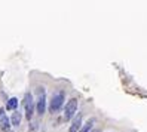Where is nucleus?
Segmentation results:
<instances>
[{"instance_id":"nucleus-8","label":"nucleus","mask_w":147,"mask_h":132,"mask_svg":"<svg viewBox=\"0 0 147 132\" xmlns=\"http://www.w3.org/2000/svg\"><path fill=\"white\" fill-rule=\"evenodd\" d=\"M94 122H95V119H94V117H92V119H89V120H88V122H86L85 125H83V128H80V131H79V132H89V131L92 129Z\"/></svg>"},{"instance_id":"nucleus-2","label":"nucleus","mask_w":147,"mask_h":132,"mask_svg":"<svg viewBox=\"0 0 147 132\" xmlns=\"http://www.w3.org/2000/svg\"><path fill=\"white\" fill-rule=\"evenodd\" d=\"M64 104V94L59 92V94H55L52 96V100H51V105H49V110L51 113H57L59 108L63 107Z\"/></svg>"},{"instance_id":"nucleus-3","label":"nucleus","mask_w":147,"mask_h":132,"mask_svg":"<svg viewBox=\"0 0 147 132\" xmlns=\"http://www.w3.org/2000/svg\"><path fill=\"white\" fill-rule=\"evenodd\" d=\"M76 108H77V100L71 98L70 101L67 102L65 108H64V120H71V117L74 116V113H76Z\"/></svg>"},{"instance_id":"nucleus-9","label":"nucleus","mask_w":147,"mask_h":132,"mask_svg":"<svg viewBox=\"0 0 147 132\" xmlns=\"http://www.w3.org/2000/svg\"><path fill=\"white\" fill-rule=\"evenodd\" d=\"M16 107H18V100H16V98H11L9 101H7V104H6L7 110H15Z\"/></svg>"},{"instance_id":"nucleus-7","label":"nucleus","mask_w":147,"mask_h":132,"mask_svg":"<svg viewBox=\"0 0 147 132\" xmlns=\"http://www.w3.org/2000/svg\"><path fill=\"white\" fill-rule=\"evenodd\" d=\"M21 113L20 111H13V114H12V117H11V125H13V126H20V123H21Z\"/></svg>"},{"instance_id":"nucleus-6","label":"nucleus","mask_w":147,"mask_h":132,"mask_svg":"<svg viewBox=\"0 0 147 132\" xmlns=\"http://www.w3.org/2000/svg\"><path fill=\"white\" fill-rule=\"evenodd\" d=\"M80 125H82V114H77V116L73 119L71 126H70V129H68V132H77L80 129Z\"/></svg>"},{"instance_id":"nucleus-10","label":"nucleus","mask_w":147,"mask_h":132,"mask_svg":"<svg viewBox=\"0 0 147 132\" xmlns=\"http://www.w3.org/2000/svg\"><path fill=\"white\" fill-rule=\"evenodd\" d=\"M91 132H100V131H98V129H95V131H91Z\"/></svg>"},{"instance_id":"nucleus-5","label":"nucleus","mask_w":147,"mask_h":132,"mask_svg":"<svg viewBox=\"0 0 147 132\" xmlns=\"http://www.w3.org/2000/svg\"><path fill=\"white\" fill-rule=\"evenodd\" d=\"M9 126H11L9 119H7L5 110H3V108H0V128H2L3 131H6V132H9Z\"/></svg>"},{"instance_id":"nucleus-1","label":"nucleus","mask_w":147,"mask_h":132,"mask_svg":"<svg viewBox=\"0 0 147 132\" xmlns=\"http://www.w3.org/2000/svg\"><path fill=\"white\" fill-rule=\"evenodd\" d=\"M24 111H25V117L30 120L34 113V101H33V96L30 92H27L24 96Z\"/></svg>"},{"instance_id":"nucleus-4","label":"nucleus","mask_w":147,"mask_h":132,"mask_svg":"<svg viewBox=\"0 0 147 132\" xmlns=\"http://www.w3.org/2000/svg\"><path fill=\"white\" fill-rule=\"evenodd\" d=\"M37 113L39 114H43L45 113V108H46V95H45V89L40 88L39 89V98H37Z\"/></svg>"}]
</instances>
